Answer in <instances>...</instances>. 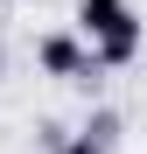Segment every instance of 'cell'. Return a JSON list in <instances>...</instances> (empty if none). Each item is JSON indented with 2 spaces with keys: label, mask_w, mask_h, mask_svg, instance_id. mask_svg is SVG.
Segmentation results:
<instances>
[{
  "label": "cell",
  "mask_w": 147,
  "mask_h": 154,
  "mask_svg": "<svg viewBox=\"0 0 147 154\" xmlns=\"http://www.w3.org/2000/svg\"><path fill=\"white\" fill-rule=\"evenodd\" d=\"M77 35L91 49V63L126 70L140 56V42H147V21H140L133 0H77Z\"/></svg>",
  "instance_id": "6da1fadb"
},
{
  "label": "cell",
  "mask_w": 147,
  "mask_h": 154,
  "mask_svg": "<svg viewBox=\"0 0 147 154\" xmlns=\"http://www.w3.org/2000/svg\"><path fill=\"white\" fill-rule=\"evenodd\" d=\"M112 140H119V112H98L77 133H56V154H112Z\"/></svg>",
  "instance_id": "3957f363"
},
{
  "label": "cell",
  "mask_w": 147,
  "mask_h": 154,
  "mask_svg": "<svg viewBox=\"0 0 147 154\" xmlns=\"http://www.w3.org/2000/svg\"><path fill=\"white\" fill-rule=\"evenodd\" d=\"M35 63H42V77H63V84H84V77L98 70L77 28H49V35H35Z\"/></svg>",
  "instance_id": "7a4b0ae2"
},
{
  "label": "cell",
  "mask_w": 147,
  "mask_h": 154,
  "mask_svg": "<svg viewBox=\"0 0 147 154\" xmlns=\"http://www.w3.org/2000/svg\"><path fill=\"white\" fill-rule=\"evenodd\" d=\"M0 70H7V42H0Z\"/></svg>",
  "instance_id": "277c9868"
}]
</instances>
